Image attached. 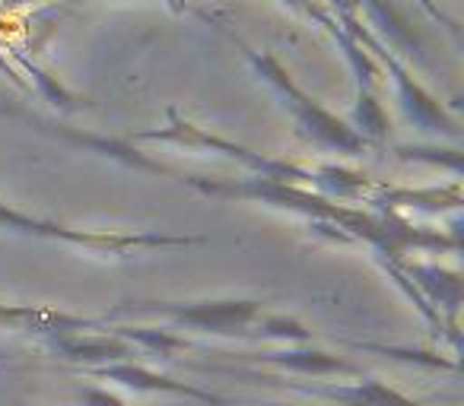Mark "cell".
<instances>
[{
	"mask_svg": "<svg viewBox=\"0 0 464 406\" xmlns=\"http://www.w3.org/2000/svg\"><path fill=\"white\" fill-rule=\"evenodd\" d=\"M188 187L219 200H255L274 210H290L305 220H322L347 232L353 241H366L375 251V258L401 260L411 248L417 251H451L458 254V235H439L430 229H417L413 222L401 220L398 213H362L350 203H334L309 187L286 184V181H267V178H198L185 175Z\"/></svg>",
	"mask_w": 464,
	"mask_h": 406,
	"instance_id": "1",
	"label": "cell"
},
{
	"mask_svg": "<svg viewBox=\"0 0 464 406\" xmlns=\"http://www.w3.org/2000/svg\"><path fill=\"white\" fill-rule=\"evenodd\" d=\"M232 39H236V35H232ZM242 52H246L248 64L255 67V73H258V77L265 80L274 92H277L280 105L293 115V121H296V130H299L303 140H309L312 146H318V149H328V153H343V156L369 153L366 140H362V137L356 134L347 121H341L334 111L324 109L318 99H312L309 92H305L303 86L286 73V67L280 64L271 52H258V48H252V45H242Z\"/></svg>",
	"mask_w": 464,
	"mask_h": 406,
	"instance_id": "2",
	"label": "cell"
},
{
	"mask_svg": "<svg viewBox=\"0 0 464 406\" xmlns=\"http://www.w3.org/2000/svg\"><path fill=\"white\" fill-rule=\"evenodd\" d=\"M265 315L258 298H200V302H121L105 311L99 321H121V317H153L169 327H185L204 336L226 340H248V327Z\"/></svg>",
	"mask_w": 464,
	"mask_h": 406,
	"instance_id": "3",
	"label": "cell"
},
{
	"mask_svg": "<svg viewBox=\"0 0 464 406\" xmlns=\"http://www.w3.org/2000/svg\"><path fill=\"white\" fill-rule=\"evenodd\" d=\"M0 229L4 232L29 235V239L45 241H64V245L83 248V251L99 254H118L128 258L134 251H153V248H188L204 245L207 235H166V232H92V229H71L61 222L42 220V216L23 213L14 203L0 200Z\"/></svg>",
	"mask_w": 464,
	"mask_h": 406,
	"instance_id": "4",
	"label": "cell"
},
{
	"mask_svg": "<svg viewBox=\"0 0 464 406\" xmlns=\"http://www.w3.org/2000/svg\"><path fill=\"white\" fill-rule=\"evenodd\" d=\"M169 124L166 127H150V130H137L128 137V143H172L181 149H204V153H219L226 159L239 162L248 172H255L258 178L267 181H286V184H299L312 191V178H315V165H299L290 159H277V156H265L255 153V149L242 146V143H232L226 137H217L210 130L198 127V124L185 121L175 109L166 111Z\"/></svg>",
	"mask_w": 464,
	"mask_h": 406,
	"instance_id": "5",
	"label": "cell"
},
{
	"mask_svg": "<svg viewBox=\"0 0 464 406\" xmlns=\"http://www.w3.org/2000/svg\"><path fill=\"white\" fill-rule=\"evenodd\" d=\"M341 29L356 42V45L366 48V52L372 54L375 64L385 67V71L392 73L394 90H398V102H401V109H404L407 121H411L413 127L423 130V134L451 137V140H458V137H461V127H458L455 118H451L449 111H445L442 105H439L436 99H432L430 92H426L423 86H420L417 80L411 77V71H407V67L401 64V61L394 58V54L388 52V48L382 45V42L375 39V35L369 33L366 26H362L360 16H356V20L341 23Z\"/></svg>",
	"mask_w": 464,
	"mask_h": 406,
	"instance_id": "6",
	"label": "cell"
},
{
	"mask_svg": "<svg viewBox=\"0 0 464 406\" xmlns=\"http://www.w3.org/2000/svg\"><path fill=\"white\" fill-rule=\"evenodd\" d=\"M194 372H217V374H242V378L252 381H267V384H284L286 391H296L303 397L312 400H331L337 406H423L417 400L404 397L401 391L388 387L379 378H360L353 384H299L293 378H277V374H261V372H248V368H223V365H188Z\"/></svg>",
	"mask_w": 464,
	"mask_h": 406,
	"instance_id": "7",
	"label": "cell"
},
{
	"mask_svg": "<svg viewBox=\"0 0 464 406\" xmlns=\"http://www.w3.org/2000/svg\"><path fill=\"white\" fill-rule=\"evenodd\" d=\"M4 115L10 118H23L26 124H33L35 130L42 134L54 137L61 143H73V146H83L90 153H99V156H109V159L121 162L124 168H134V172H153V175H169V178H185V172H175V168L162 165V162L150 159L147 153L134 146L128 140H115V137H99V134H90V130H77V127H64L58 121H45L39 115H29V111H20V109H4Z\"/></svg>",
	"mask_w": 464,
	"mask_h": 406,
	"instance_id": "8",
	"label": "cell"
},
{
	"mask_svg": "<svg viewBox=\"0 0 464 406\" xmlns=\"http://www.w3.org/2000/svg\"><path fill=\"white\" fill-rule=\"evenodd\" d=\"M404 277H411L413 289L430 302V308L442 317L449 340L458 346V311H461V273L445 270L436 264H423V260H392Z\"/></svg>",
	"mask_w": 464,
	"mask_h": 406,
	"instance_id": "9",
	"label": "cell"
},
{
	"mask_svg": "<svg viewBox=\"0 0 464 406\" xmlns=\"http://www.w3.org/2000/svg\"><path fill=\"white\" fill-rule=\"evenodd\" d=\"M92 378L111 381V384H121L128 391L137 393H175V397L200 400L207 406H223L229 397H219V393L207 391V387L194 384V381H175L169 374L156 372V368L143 365V362H115V365H99V368H83Z\"/></svg>",
	"mask_w": 464,
	"mask_h": 406,
	"instance_id": "10",
	"label": "cell"
},
{
	"mask_svg": "<svg viewBox=\"0 0 464 406\" xmlns=\"http://www.w3.org/2000/svg\"><path fill=\"white\" fill-rule=\"evenodd\" d=\"M105 327V324H102ZM42 346L52 355L67 362H80L83 368H99V365H115V362H140L143 353L134 343L121 340V336L109 334H54L42 336Z\"/></svg>",
	"mask_w": 464,
	"mask_h": 406,
	"instance_id": "11",
	"label": "cell"
},
{
	"mask_svg": "<svg viewBox=\"0 0 464 406\" xmlns=\"http://www.w3.org/2000/svg\"><path fill=\"white\" fill-rule=\"evenodd\" d=\"M217 355L252 362V365H271L293 374H315V378H322V374H356V378H362L360 365H353L343 355L309 346V343H303V346H284V349H258V353H217Z\"/></svg>",
	"mask_w": 464,
	"mask_h": 406,
	"instance_id": "12",
	"label": "cell"
},
{
	"mask_svg": "<svg viewBox=\"0 0 464 406\" xmlns=\"http://www.w3.org/2000/svg\"><path fill=\"white\" fill-rule=\"evenodd\" d=\"M356 7L366 10L369 23L379 35L375 39L394 54V58H417L423 61V42L413 33V26L407 23V16L394 7V0H356Z\"/></svg>",
	"mask_w": 464,
	"mask_h": 406,
	"instance_id": "13",
	"label": "cell"
},
{
	"mask_svg": "<svg viewBox=\"0 0 464 406\" xmlns=\"http://www.w3.org/2000/svg\"><path fill=\"white\" fill-rule=\"evenodd\" d=\"M10 64L16 67V71H26L29 80H33V86L39 90L42 99H48L52 105H58L61 111H67V115H73V111H80L86 105L83 96H77V92H71L64 83H61L58 77H52V73L45 71V67H39L35 61H29L23 52H10Z\"/></svg>",
	"mask_w": 464,
	"mask_h": 406,
	"instance_id": "14",
	"label": "cell"
},
{
	"mask_svg": "<svg viewBox=\"0 0 464 406\" xmlns=\"http://www.w3.org/2000/svg\"><path fill=\"white\" fill-rule=\"evenodd\" d=\"M350 121H353V130L366 140L369 149H385L388 134H392V121H388L382 102L366 90H356V102L353 111H350Z\"/></svg>",
	"mask_w": 464,
	"mask_h": 406,
	"instance_id": "15",
	"label": "cell"
},
{
	"mask_svg": "<svg viewBox=\"0 0 464 406\" xmlns=\"http://www.w3.org/2000/svg\"><path fill=\"white\" fill-rule=\"evenodd\" d=\"M394 159H401V162H430V165H449L455 175H461V149L394 146Z\"/></svg>",
	"mask_w": 464,
	"mask_h": 406,
	"instance_id": "16",
	"label": "cell"
},
{
	"mask_svg": "<svg viewBox=\"0 0 464 406\" xmlns=\"http://www.w3.org/2000/svg\"><path fill=\"white\" fill-rule=\"evenodd\" d=\"M80 403L83 406H128L118 393L105 391V387H83V391H80Z\"/></svg>",
	"mask_w": 464,
	"mask_h": 406,
	"instance_id": "17",
	"label": "cell"
},
{
	"mask_svg": "<svg viewBox=\"0 0 464 406\" xmlns=\"http://www.w3.org/2000/svg\"><path fill=\"white\" fill-rule=\"evenodd\" d=\"M0 73H4V77H7V80H10V83H14V86H20V90H29V86H26V80L20 77V71H16V67L10 64L7 52H0Z\"/></svg>",
	"mask_w": 464,
	"mask_h": 406,
	"instance_id": "18",
	"label": "cell"
},
{
	"mask_svg": "<svg viewBox=\"0 0 464 406\" xmlns=\"http://www.w3.org/2000/svg\"><path fill=\"white\" fill-rule=\"evenodd\" d=\"M328 4H331V10L341 16V23L356 20V0H328Z\"/></svg>",
	"mask_w": 464,
	"mask_h": 406,
	"instance_id": "19",
	"label": "cell"
},
{
	"mask_svg": "<svg viewBox=\"0 0 464 406\" xmlns=\"http://www.w3.org/2000/svg\"><path fill=\"white\" fill-rule=\"evenodd\" d=\"M223 406H239V400H226V403Z\"/></svg>",
	"mask_w": 464,
	"mask_h": 406,
	"instance_id": "20",
	"label": "cell"
},
{
	"mask_svg": "<svg viewBox=\"0 0 464 406\" xmlns=\"http://www.w3.org/2000/svg\"><path fill=\"white\" fill-rule=\"evenodd\" d=\"M261 406H280V403H261Z\"/></svg>",
	"mask_w": 464,
	"mask_h": 406,
	"instance_id": "21",
	"label": "cell"
},
{
	"mask_svg": "<svg viewBox=\"0 0 464 406\" xmlns=\"http://www.w3.org/2000/svg\"><path fill=\"white\" fill-rule=\"evenodd\" d=\"M73 4H86V0H73Z\"/></svg>",
	"mask_w": 464,
	"mask_h": 406,
	"instance_id": "22",
	"label": "cell"
},
{
	"mask_svg": "<svg viewBox=\"0 0 464 406\" xmlns=\"http://www.w3.org/2000/svg\"><path fill=\"white\" fill-rule=\"evenodd\" d=\"M0 359H7V353H0Z\"/></svg>",
	"mask_w": 464,
	"mask_h": 406,
	"instance_id": "23",
	"label": "cell"
}]
</instances>
